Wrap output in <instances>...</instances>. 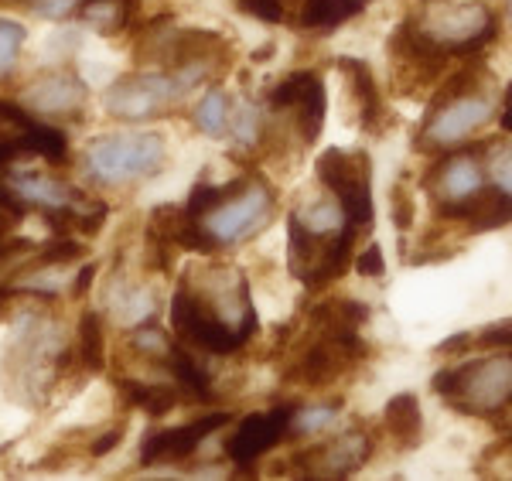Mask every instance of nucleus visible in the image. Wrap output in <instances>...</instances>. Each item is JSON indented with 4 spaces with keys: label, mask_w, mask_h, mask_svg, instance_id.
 <instances>
[{
    "label": "nucleus",
    "mask_w": 512,
    "mask_h": 481,
    "mask_svg": "<svg viewBox=\"0 0 512 481\" xmlns=\"http://www.w3.org/2000/svg\"><path fill=\"white\" fill-rule=\"evenodd\" d=\"M338 406H308V410H294L291 417V434H315L325 424H332Z\"/></svg>",
    "instance_id": "a878e982"
},
{
    "label": "nucleus",
    "mask_w": 512,
    "mask_h": 481,
    "mask_svg": "<svg viewBox=\"0 0 512 481\" xmlns=\"http://www.w3.org/2000/svg\"><path fill=\"white\" fill-rule=\"evenodd\" d=\"M24 38H28L24 24L0 18V76H7V72L14 69V62H18V55L24 48Z\"/></svg>",
    "instance_id": "393cba45"
},
{
    "label": "nucleus",
    "mask_w": 512,
    "mask_h": 481,
    "mask_svg": "<svg viewBox=\"0 0 512 481\" xmlns=\"http://www.w3.org/2000/svg\"><path fill=\"white\" fill-rule=\"evenodd\" d=\"M117 386L127 396V403H134L147 417H164V413L178 406V386L140 383V379H117Z\"/></svg>",
    "instance_id": "412c9836"
},
{
    "label": "nucleus",
    "mask_w": 512,
    "mask_h": 481,
    "mask_svg": "<svg viewBox=\"0 0 512 481\" xmlns=\"http://www.w3.org/2000/svg\"><path fill=\"white\" fill-rule=\"evenodd\" d=\"M164 164H168V140L158 130H117L86 144V168L106 185L154 178Z\"/></svg>",
    "instance_id": "20e7f679"
},
{
    "label": "nucleus",
    "mask_w": 512,
    "mask_h": 481,
    "mask_svg": "<svg viewBox=\"0 0 512 481\" xmlns=\"http://www.w3.org/2000/svg\"><path fill=\"white\" fill-rule=\"evenodd\" d=\"M506 11H509V21H512V0H506Z\"/></svg>",
    "instance_id": "e433bc0d"
},
{
    "label": "nucleus",
    "mask_w": 512,
    "mask_h": 481,
    "mask_svg": "<svg viewBox=\"0 0 512 481\" xmlns=\"http://www.w3.org/2000/svg\"><path fill=\"white\" fill-rule=\"evenodd\" d=\"M410 219H414V205H410V195H407V188H403V185H396L393 188V222L400 229H407Z\"/></svg>",
    "instance_id": "2f4dec72"
},
{
    "label": "nucleus",
    "mask_w": 512,
    "mask_h": 481,
    "mask_svg": "<svg viewBox=\"0 0 512 481\" xmlns=\"http://www.w3.org/2000/svg\"><path fill=\"white\" fill-rule=\"evenodd\" d=\"M127 437V424H120V427H110L103 437L93 444V458H106V454L113 451V447H120V441Z\"/></svg>",
    "instance_id": "473e14b6"
},
{
    "label": "nucleus",
    "mask_w": 512,
    "mask_h": 481,
    "mask_svg": "<svg viewBox=\"0 0 512 481\" xmlns=\"http://www.w3.org/2000/svg\"><path fill=\"white\" fill-rule=\"evenodd\" d=\"M478 345L482 348H509L512 345V321H499V325L478 331Z\"/></svg>",
    "instance_id": "c756f323"
},
{
    "label": "nucleus",
    "mask_w": 512,
    "mask_h": 481,
    "mask_svg": "<svg viewBox=\"0 0 512 481\" xmlns=\"http://www.w3.org/2000/svg\"><path fill=\"white\" fill-rule=\"evenodd\" d=\"M489 181L499 188L502 195L512 198V147L506 151H495L492 154V164H489Z\"/></svg>",
    "instance_id": "cd10ccee"
},
{
    "label": "nucleus",
    "mask_w": 512,
    "mask_h": 481,
    "mask_svg": "<svg viewBox=\"0 0 512 481\" xmlns=\"http://www.w3.org/2000/svg\"><path fill=\"white\" fill-rule=\"evenodd\" d=\"M386 430L400 447H417L424 437V417H420V403L414 393H400L386 403Z\"/></svg>",
    "instance_id": "aec40b11"
},
{
    "label": "nucleus",
    "mask_w": 512,
    "mask_h": 481,
    "mask_svg": "<svg viewBox=\"0 0 512 481\" xmlns=\"http://www.w3.org/2000/svg\"><path fill=\"white\" fill-rule=\"evenodd\" d=\"M294 410L297 406H274V410H267V413H253V417H246L243 424L236 427V434L229 437L226 458L233 461L239 471H250L263 454L274 451L284 437H291Z\"/></svg>",
    "instance_id": "9b49d317"
},
{
    "label": "nucleus",
    "mask_w": 512,
    "mask_h": 481,
    "mask_svg": "<svg viewBox=\"0 0 512 481\" xmlns=\"http://www.w3.org/2000/svg\"><path fill=\"white\" fill-rule=\"evenodd\" d=\"M130 338H134V345L140 348V352L158 355V359H164V352H168V348H171L168 335H164V331H158V328H137Z\"/></svg>",
    "instance_id": "c85d7f7f"
},
{
    "label": "nucleus",
    "mask_w": 512,
    "mask_h": 481,
    "mask_svg": "<svg viewBox=\"0 0 512 481\" xmlns=\"http://www.w3.org/2000/svg\"><path fill=\"white\" fill-rule=\"evenodd\" d=\"M229 413H209V417H198V420H188V424L181 427H168V430H158V434H151L140 447V464H175V461H185L192 458L198 451V444L205 441V437H212L219 427L229 424Z\"/></svg>",
    "instance_id": "ddd939ff"
},
{
    "label": "nucleus",
    "mask_w": 512,
    "mask_h": 481,
    "mask_svg": "<svg viewBox=\"0 0 512 481\" xmlns=\"http://www.w3.org/2000/svg\"><path fill=\"white\" fill-rule=\"evenodd\" d=\"M338 69L352 79V93H355V103H359L362 127L379 130V120H383V99H379V89L373 82L369 65L359 62V58H338Z\"/></svg>",
    "instance_id": "a211bd4d"
},
{
    "label": "nucleus",
    "mask_w": 512,
    "mask_h": 481,
    "mask_svg": "<svg viewBox=\"0 0 512 481\" xmlns=\"http://www.w3.org/2000/svg\"><path fill=\"white\" fill-rule=\"evenodd\" d=\"M270 106L274 110H294L297 113V127H301L304 144H315L321 127H325V82L318 72H291L284 82H277L270 89Z\"/></svg>",
    "instance_id": "f8f14e48"
},
{
    "label": "nucleus",
    "mask_w": 512,
    "mask_h": 481,
    "mask_svg": "<svg viewBox=\"0 0 512 481\" xmlns=\"http://www.w3.org/2000/svg\"><path fill=\"white\" fill-rule=\"evenodd\" d=\"M492 116V99L478 96V93H465L458 99L441 96L434 103V110L427 113L424 127L417 134V147L420 151H448V147H458L465 137H472L482 123H489Z\"/></svg>",
    "instance_id": "1a4fd4ad"
},
{
    "label": "nucleus",
    "mask_w": 512,
    "mask_h": 481,
    "mask_svg": "<svg viewBox=\"0 0 512 481\" xmlns=\"http://www.w3.org/2000/svg\"><path fill=\"white\" fill-rule=\"evenodd\" d=\"M355 270H359L362 277H383V270H386V263H383V250H379V246L373 243L366 253L359 256V260H355Z\"/></svg>",
    "instance_id": "7c9ffc66"
},
{
    "label": "nucleus",
    "mask_w": 512,
    "mask_h": 481,
    "mask_svg": "<svg viewBox=\"0 0 512 481\" xmlns=\"http://www.w3.org/2000/svg\"><path fill=\"white\" fill-rule=\"evenodd\" d=\"M93 273H96V267H86V270H82L79 273V277H76V287H72V294H86V284H93Z\"/></svg>",
    "instance_id": "f704fd0d"
},
{
    "label": "nucleus",
    "mask_w": 512,
    "mask_h": 481,
    "mask_svg": "<svg viewBox=\"0 0 512 481\" xmlns=\"http://www.w3.org/2000/svg\"><path fill=\"white\" fill-rule=\"evenodd\" d=\"M171 325L178 342L202 352H239L256 335V308L246 277L233 267H209L195 280H181L171 301Z\"/></svg>",
    "instance_id": "f257e3e1"
},
{
    "label": "nucleus",
    "mask_w": 512,
    "mask_h": 481,
    "mask_svg": "<svg viewBox=\"0 0 512 481\" xmlns=\"http://www.w3.org/2000/svg\"><path fill=\"white\" fill-rule=\"evenodd\" d=\"M434 393L468 417H492L512 403V355H489L461 369H441Z\"/></svg>",
    "instance_id": "39448f33"
},
{
    "label": "nucleus",
    "mask_w": 512,
    "mask_h": 481,
    "mask_svg": "<svg viewBox=\"0 0 512 481\" xmlns=\"http://www.w3.org/2000/svg\"><path fill=\"white\" fill-rule=\"evenodd\" d=\"M86 82L76 79L72 72H48L38 82H31L24 89V103L31 106L35 113L45 116H72L82 110L86 103Z\"/></svg>",
    "instance_id": "2eb2a0df"
},
{
    "label": "nucleus",
    "mask_w": 512,
    "mask_h": 481,
    "mask_svg": "<svg viewBox=\"0 0 512 481\" xmlns=\"http://www.w3.org/2000/svg\"><path fill=\"white\" fill-rule=\"evenodd\" d=\"M195 123L202 134L209 137H226L229 134V123H233V110H229V96L226 93H209L198 103L195 110Z\"/></svg>",
    "instance_id": "b1692460"
},
{
    "label": "nucleus",
    "mask_w": 512,
    "mask_h": 481,
    "mask_svg": "<svg viewBox=\"0 0 512 481\" xmlns=\"http://www.w3.org/2000/svg\"><path fill=\"white\" fill-rule=\"evenodd\" d=\"M407 21L444 58L475 55L499 35L489 7L478 0H424V11L410 14Z\"/></svg>",
    "instance_id": "7ed1b4c3"
},
{
    "label": "nucleus",
    "mask_w": 512,
    "mask_h": 481,
    "mask_svg": "<svg viewBox=\"0 0 512 481\" xmlns=\"http://www.w3.org/2000/svg\"><path fill=\"white\" fill-rule=\"evenodd\" d=\"M164 366L175 376L178 393H188L192 400H212V379L209 369H202L192 359V352H185L181 345L171 342V348L164 352Z\"/></svg>",
    "instance_id": "6ab92c4d"
},
{
    "label": "nucleus",
    "mask_w": 512,
    "mask_h": 481,
    "mask_svg": "<svg viewBox=\"0 0 512 481\" xmlns=\"http://www.w3.org/2000/svg\"><path fill=\"white\" fill-rule=\"evenodd\" d=\"M79 362L86 372H103L106 348H103V325H99L96 311H86L79 321Z\"/></svg>",
    "instance_id": "5701e85b"
},
{
    "label": "nucleus",
    "mask_w": 512,
    "mask_h": 481,
    "mask_svg": "<svg viewBox=\"0 0 512 481\" xmlns=\"http://www.w3.org/2000/svg\"><path fill=\"white\" fill-rule=\"evenodd\" d=\"M76 4L79 0H35L38 14H45V18H65Z\"/></svg>",
    "instance_id": "72a5a7b5"
},
{
    "label": "nucleus",
    "mask_w": 512,
    "mask_h": 481,
    "mask_svg": "<svg viewBox=\"0 0 512 481\" xmlns=\"http://www.w3.org/2000/svg\"><path fill=\"white\" fill-rule=\"evenodd\" d=\"M318 178L328 188L338 205H342L345 219L352 226H369L373 222V164L366 151H342L332 147L318 157Z\"/></svg>",
    "instance_id": "0eeeda50"
},
{
    "label": "nucleus",
    "mask_w": 512,
    "mask_h": 481,
    "mask_svg": "<svg viewBox=\"0 0 512 481\" xmlns=\"http://www.w3.org/2000/svg\"><path fill=\"white\" fill-rule=\"evenodd\" d=\"M140 0H79V18L99 35H120L137 18Z\"/></svg>",
    "instance_id": "f3484780"
},
{
    "label": "nucleus",
    "mask_w": 512,
    "mask_h": 481,
    "mask_svg": "<svg viewBox=\"0 0 512 481\" xmlns=\"http://www.w3.org/2000/svg\"><path fill=\"white\" fill-rule=\"evenodd\" d=\"M274 192L267 181L260 178H236L233 192L219 198L209 212L195 215L202 222V229L209 232V239L216 243V250H229L246 239H253L256 232H263L274 219Z\"/></svg>",
    "instance_id": "423d86ee"
},
{
    "label": "nucleus",
    "mask_w": 512,
    "mask_h": 481,
    "mask_svg": "<svg viewBox=\"0 0 512 481\" xmlns=\"http://www.w3.org/2000/svg\"><path fill=\"white\" fill-rule=\"evenodd\" d=\"M21 154H38L48 164L69 161V137L52 123H35L21 106L0 103V168Z\"/></svg>",
    "instance_id": "9d476101"
},
{
    "label": "nucleus",
    "mask_w": 512,
    "mask_h": 481,
    "mask_svg": "<svg viewBox=\"0 0 512 481\" xmlns=\"http://www.w3.org/2000/svg\"><path fill=\"white\" fill-rule=\"evenodd\" d=\"M369 454H373V441L362 430H349V434L335 437L332 444L301 454L297 468L308 478H345L355 468H362L369 461Z\"/></svg>",
    "instance_id": "4468645a"
},
{
    "label": "nucleus",
    "mask_w": 512,
    "mask_h": 481,
    "mask_svg": "<svg viewBox=\"0 0 512 481\" xmlns=\"http://www.w3.org/2000/svg\"><path fill=\"white\" fill-rule=\"evenodd\" d=\"M236 7L250 18L263 24H284L287 21V7L284 0H236Z\"/></svg>",
    "instance_id": "bb28decb"
},
{
    "label": "nucleus",
    "mask_w": 512,
    "mask_h": 481,
    "mask_svg": "<svg viewBox=\"0 0 512 481\" xmlns=\"http://www.w3.org/2000/svg\"><path fill=\"white\" fill-rule=\"evenodd\" d=\"M489 185V174H485L482 154L478 147L468 151H451L448 157L437 161V168L427 174V188L434 195V205L444 219H461L465 222L468 205L472 198Z\"/></svg>",
    "instance_id": "6e6552de"
},
{
    "label": "nucleus",
    "mask_w": 512,
    "mask_h": 481,
    "mask_svg": "<svg viewBox=\"0 0 512 481\" xmlns=\"http://www.w3.org/2000/svg\"><path fill=\"white\" fill-rule=\"evenodd\" d=\"M499 127L506 130V134H512V86H509V93H506V110H502Z\"/></svg>",
    "instance_id": "c9c22d12"
},
{
    "label": "nucleus",
    "mask_w": 512,
    "mask_h": 481,
    "mask_svg": "<svg viewBox=\"0 0 512 481\" xmlns=\"http://www.w3.org/2000/svg\"><path fill=\"white\" fill-rule=\"evenodd\" d=\"M216 62H188L175 65L171 72H137V76H123L106 89L103 106L117 120H151L164 110L178 106L198 82H205L209 69Z\"/></svg>",
    "instance_id": "f03ea898"
},
{
    "label": "nucleus",
    "mask_w": 512,
    "mask_h": 481,
    "mask_svg": "<svg viewBox=\"0 0 512 481\" xmlns=\"http://www.w3.org/2000/svg\"><path fill=\"white\" fill-rule=\"evenodd\" d=\"M4 185L18 195V202L24 209H65V205H86L89 198L79 192V188L65 185L59 178H45V174H24V171H11L4 178Z\"/></svg>",
    "instance_id": "dca6fc26"
},
{
    "label": "nucleus",
    "mask_w": 512,
    "mask_h": 481,
    "mask_svg": "<svg viewBox=\"0 0 512 481\" xmlns=\"http://www.w3.org/2000/svg\"><path fill=\"white\" fill-rule=\"evenodd\" d=\"M362 7L366 4H359V0H304L301 28H318V31L338 28V24L352 21Z\"/></svg>",
    "instance_id": "4be33fe9"
}]
</instances>
